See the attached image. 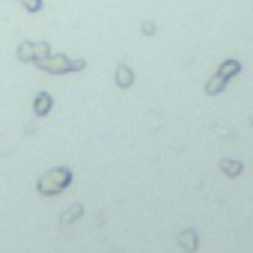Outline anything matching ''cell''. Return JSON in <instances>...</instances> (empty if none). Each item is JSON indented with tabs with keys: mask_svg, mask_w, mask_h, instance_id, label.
<instances>
[{
	"mask_svg": "<svg viewBox=\"0 0 253 253\" xmlns=\"http://www.w3.org/2000/svg\"><path fill=\"white\" fill-rule=\"evenodd\" d=\"M54 51H51V45L48 42H33V66H39L42 60H48Z\"/></svg>",
	"mask_w": 253,
	"mask_h": 253,
	"instance_id": "9c48e42d",
	"label": "cell"
},
{
	"mask_svg": "<svg viewBox=\"0 0 253 253\" xmlns=\"http://www.w3.org/2000/svg\"><path fill=\"white\" fill-rule=\"evenodd\" d=\"M15 57H18L21 63H33V42H18Z\"/></svg>",
	"mask_w": 253,
	"mask_h": 253,
	"instance_id": "8fae6325",
	"label": "cell"
},
{
	"mask_svg": "<svg viewBox=\"0 0 253 253\" xmlns=\"http://www.w3.org/2000/svg\"><path fill=\"white\" fill-rule=\"evenodd\" d=\"M223 86H226V78H220L217 72H214V75L206 81V92H209V95H217V92H223Z\"/></svg>",
	"mask_w": 253,
	"mask_h": 253,
	"instance_id": "30bf717a",
	"label": "cell"
},
{
	"mask_svg": "<svg viewBox=\"0 0 253 253\" xmlns=\"http://www.w3.org/2000/svg\"><path fill=\"white\" fill-rule=\"evenodd\" d=\"M39 69L48 72V75H69V72H72V57H66V54H51L48 60L39 63Z\"/></svg>",
	"mask_w": 253,
	"mask_h": 253,
	"instance_id": "7a4b0ae2",
	"label": "cell"
},
{
	"mask_svg": "<svg viewBox=\"0 0 253 253\" xmlns=\"http://www.w3.org/2000/svg\"><path fill=\"white\" fill-rule=\"evenodd\" d=\"M140 33H143V36H155V33H158L155 21H143V24H140Z\"/></svg>",
	"mask_w": 253,
	"mask_h": 253,
	"instance_id": "4fadbf2b",
	"label": "cell"
},
{
	"mask_svg": "<svg viewBox=\"0 0 253 253\" xmlns=\"http://www.w3.org/2000/svg\"><path fill=\"white\" fill-rule=\"evenodd\" d=\"M84 69H86V60L84 57H75L72 60V72H84Z\"/></svg>",
	"mask_w": 253,
	"mask_h": 253,
	"instance_id": "5bb4252c",
	"label": "cell"
},
{
	"mask_svg": "<svg viewBox=\"0 0 253 253\" xmlns=\"http://www.w3.org/2000/svg\"><path fill=\"white\" fill-rule=\"evenodd\" d=\"M250 125H253V116H250Z\"/></svg>",
	"mask_w": 253,
	"mask_h": 253,
	"instance_id": "9a60e30c",
	"label": "cell"
},
{
	"mask_svg": "<svg viewBox=\"0 0 253 253\" xmlns=\"http://www.w3.org/2000/svg\"><path fill=\"white\" fill-rule=\"evenodd\" d=\"M51 107H54V98H51V92H36V98H33V113L36 116H48L51 113Z\"/></svg>",
	"mask_w": 253,
	"mask_h": 253,
	"instance_id": "5b68a950",
	"label": "cell"
},
{
	"mask_svg": "<svg viewBox=\"0 0 253 253\" xmlns=\"http://www.w3.org/2000/svg\"><path fill=\"white\" fill-rule=\"evenodd\" d=\"M238 72H241V63H238V60H223V63L217 66V75H220V78H226V81H229V78H235Z\"/></svg>",
	"mask_w": 253,
	"mask_h": 253,
	"instance_id": "ba28073f",
	"label": "cell"
},
{
	"mask_svg": "<svg viewBox=\"0 0 253 253\" xmlns=\"http://www.w3.org/2000/svg\"><path fill=\"white\" fill-rule=\"evenodd\" d=\"M81 214H84V206H81V203H72V206H66V211L60 214V223H63V226H69V223L81 220Z\"/></svg>",
	"mask_w": 253,
	"mask_h": 253,
	"instance_id": "52a82bcc",
	"label": "cell"
},
{
	"mask_svg": "<svg viewBox=\"0 0 253 253\" xmlns=\"http://www.w3.org/2000/svg\"><path fill=\"white\" fill-rule=\"evenodd\" d=\"M113 84H116L119 89H131V86H134V72H131V66L119 63L116 72H113Z\"/></svg>",
	"mask_w": 253,
	"mask_h": 253,
	"instance_id": "3957f363",
	"label": "cell"
},
{
	"mask_svg": "<svg viewBox=\"0 0 253 253\" xmlns=\"http://www.w3.org/2000/svg\"><path fill=\"white\" fill-rule=\"evenodd\" d=\"M21 6H24L27 12H39V9H42V0H21Z\"/></svg>",
	"mask_w": 253,
	"mask_h": 253,
	"instance_id": "7c38bea8",
	"label": "cell"
},
{
	"mask_svg": "<svg viewBox=\"0 0 253 253\" xmlns=\"http://www.w3.org/2000/svg\"><path fill=\"white\" fill-rule=\"evenodd\" d=\"M241 170H244V164H241L238 158H223V161H220V173H223V176H229V179L241 176Z\"/></svg>",
	"mask_w": 253,
	"mask_h": 253,
	"instance_id": "8992f818",
	"label": "cell"
},
{
	"mask_svg": "<svg viewBox=\"0 0 253 253\" xmlns=\"http://www.w3.org/2000/svg\"><path fill=\"white\" fill-rule=\"evenodd\" d=\"M176 241H179V247L185 250V253H194L197 247H200V235H197V229H179V235H176Z\"/></svg>",
	"mask_w": 253,
	"mask_h": 253,
	"instance_id": "277c9868",
	"label": "cell"
},
{
	"mask_svg": "<svg viewBox=\"0 0 253 253\" xmlns=\"http://www.w3.org/2000/svg\"><path fill=\"white\" fill-rule=\"evenodd\" d=\"M72 170L69 167H51L48 173H42L39 176V182H36V191L42 194V197H57V194H63L69 185H72Z\"/></svg>",
	"mask_w": 253,
	"mask_h": 253,
	"instance_id": "6da1fadb",
	"label": "cell"
}]
</instances>
